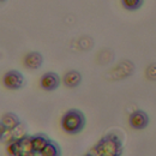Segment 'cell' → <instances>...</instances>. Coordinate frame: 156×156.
I'll return each instance as SVG.
<instances>
[{
	"mask_svg": "<svg viewBox=\"0 0 156 156\" xmlns=\"http://www.w3.org/2000/svg\"><path fill=\"white\" fill-rule=\"evenodd\" d=\"M124 153L122 140L117 133L111 132L102 137L96 145L87 155L93 156H120Z\"/></svg>",
	"mask_w": 156,
	"mask_h": 156,
	"instance_id": "cell-1",
	"label": "cell"
},
{
	"mask_svg": "<svg viewBox=\"0 0 156 156\" xmlns=\"http://www.w3.org/2000/svg\"><path fill=\"white\" fill-rule=\"evenodd\" d=\"M87 125V118L84 113L79 109L72 108L69 109L60 120V126L64 132L67 135H78L80 133Z\"/></svg>",
	"mask_w": 156,
	"mask_h": 156,
	"instance_id": "cell-2",
	"label": "cell"
},
{
	"mask_svg": "<svg viewBox=\"0 0 156 156\" xmlns=\"http://www.w3.org/2000/svg\"><path fill=\"white\" fill-rule=\"evenodd\" d=\"M2 84L9 90H20L25 87L27 79L24 75L17 70H10L7 71L2 77Z\"/></svg>",
	"mask_w": 156,
	"mask_h": 156,
	"instance_id": "cell-3",
	"label": "cell"
},
{
	"mask_svg": "<svg viewBox=\"0 0 156 156\" xmlns=\"http://www.w3.org/2000/svg\"><path fill=\"white\" fill-rule=\"evenodd\" d=\"M149 121H150V119H149L148 113L144 112V111H140V109L132 112L129 117L130 127L133 129V130H137V131L144 130L149 125Z\"/></svg>",
	"mask_w": 156,
	"mask_h": 156,
	"instance_id": "cell-4",
	"label": "cell"
},
{
	"mask_svg": "<svg viewBox=\"0 0 156 156\" xmlns=\"http://www.w3.org/2000/svg\"><path fill=\"white\" fill-rule=\"evenodd\" d=\"M61 84V79L55 72H46L40 78V87L46 91H54Z\"/></svg>",
	"mask_w": 156,
	"mask_h": 156,
	"instance_id": "cell-5",
	"label": "cell"
},
{
	"mask_svg": "<svg viewBox=\"0 0 156 156\" xmlns=\"http://www.w3.org/2000/svg\"><path fill=\"white\" fill-rule=\"evenodd\" d=\"M43 65V55L39 52H30L24 57V66L29 70H39Z\"/></svg>",
	"mask_w": 156,
	"mask_h": 156,
	"instance_id": "cell-6",
	"label": "cell"
},
{
	"mask_svg": "<svg viewBox=\"0 0 156 156\" xmlns=\"http://www.w3.org/2000/svg\"><path fill=\"white\" fill-rule=\"evenodd\" d=\"M82 75L80 72L77 70H70L67 71L64 77H62V83L66 88H70V89H73V88H77L82 83Z\"/></svg>",
	"mask_w": 156,
	"mask_h": 156,
	"instance_id": "cell-7",
	"label": "cell"
},
{
	"mask_svg": "<svg viewBox=\"0 0 156 156\" xmlns=\"http://www.w3.org/2000/svg\"><path fill=\"white\" fill-rule=\"evenodd\" d=\"M18 140V145H20V156H33L35 155V150L33 147V142H31V136L24 135L23 137L16 138Z\"/></svg>",
	"mask_w": 156,
	"mask_h": 156,
	"instance_id": "cell-8",
	"label": "cell"
},
{
	"mask_svg": "<svg viewBox=\"0 0 156 156\" xmlns=\"http://www.w3.org/2000/svg\"><path fill=\"white\" fill-rule=\"evenodd\" d=\"M20 125V119L18 118L17 114L12 113V112H9V113H5L1 120H0V126L6 129V130H13L16 129L17 126Z\"/></svg>",
	"mask_w": 156,
	"mask_h": 156,
	"instance_id": "cell-9",
	"label": "cell"
},
{
	"mask_svg": "<svg viewBox=\"0 0 156 156\" xmlns=\"http://www.w3.org/2000/svg\"><path fill=\"white\" fill-rule=\"evenodd\" d=\"M49 140H51L49 137L42 132H39V133L31 136V142H33V147L35 150V155H41V151L44 149V147L48 144Z\"/></svg>",
	"mask_w": 156,
	"mask_h": 156,
	"instance_id": "cell-10",
	"label": "cell"
},
{
	"mask_svg": "<svg viewBox=\"0 0 156 156\" xmlns=\"http://www.w3.org/2000/svg\"><path fill=\"white\" fill-rule=\"evenodd\" d=\"M61 148L55 140H49L44 149L41 151L42 156H61Z\"/></svg>",
	"mask_w": 156,
	"mask_h": 156,
	"instance_id": "cell-11",
	"label": "cell"
},
{
	"mask_svg": "<svg viewBox=\"0 0 156 156\" xmlns=\"http://www.w3.org/2000/svg\"><path fill=\"white\" fill-rule=\"evenodd\" d=\"M120 1L122 7L127 11H137L144 4V0H120Z\"/></svg>",
	"mask_w": 156,
	"mask_h": 156,
	"instance_id": "cell-12",
	"label": "cell"
},
{
	"mask_svg": "<svg viewBox=\"0 0 156 156\" xmlns=\"http://www.w3.org/2000/svg\"><path fill=\"white\" fill-rule=\"evenodd\" d=\"M7 154L11 156H20V145H18V140L13 139L7 145Z\"/></svg>",
	"mask_w": 156,
	"mask_h": 156,
	"instance_id": "cell-13",
	"label": "cell"
},
{
	"mask_svg": "<svg viewBox=\"0 0 156 156\" xmlns=\"http://www.w3.org/2000/svg\"><path fill=\"white\" fill-rule=\"evenodd\" d=\"M147 76L149 79H153V80H156V64L154 65H150L147 70Z\"/></svg>",
	"mask_w": 156,
	"mask_h": 156,
	"instance_id": "cell-14",
	"label": "cell"
},
{
	"mask_svg": "<svg viewBox=\"0 0 156 156\" xmlns=\"http://www.w3.org/2000/svg\"><path fill=\"white\" fill-rule=\"evenodd\" d=\"M5 1H6V0H1V2H5Z\"/></svg>",
	"mask_w": 156,
	"mask_h": 156,
	"instance_id": "cell-15",
	"label": "cell"
}]
</instances>
